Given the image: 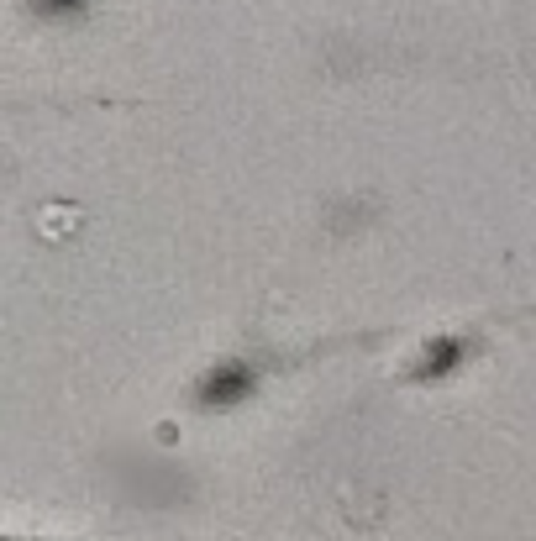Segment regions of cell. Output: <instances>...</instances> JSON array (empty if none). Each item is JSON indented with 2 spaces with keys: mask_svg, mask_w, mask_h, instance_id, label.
I'll use <instances>...</instances> for the list:
<instances>
[{
  "mask_svg": "<svg viewBox=\"0 0 536 541\" xmlns=\"http://www.w3.org/2000/svg\"><path fill=\"white\" fill-rule=\"evenodd\" d=\"M247 389H253V374H247L242 363H226V368H215V374L205 378V399H211V405H236Z\"/></svg>",
  "mask_w": 536,
  "mask_h": 541,
  "instance_id": "obj_1",
  "label": "cell"
},
{
  "mask_svg": "<svg viewBox=\"0 0 536 541\" xmlns=\"http://www.w3.org/2000/svg\"><path fill=\"white\" fill-rule=\"evenodd\" d=\"M457 357H463V347H457V342H436V353H431L426 363H421V374H447Z\"/></svg>",
  "mask_w": 536,
  "mask_h": 541,
  "instance_id": "obj_2",
  "label": "cell"
},
{
  "mask_svg": "<svg viewBox=\"0 0 536 541\" xmlns=\"http://www.w3.org/2000/svg\"><path fill=\"white\" fill-rule=\"evenodd\" d=\"M37 5H43V11H79L85 0H37Z\"/></svg>",
  "mask_w": 536,
  "mask_h": 541,
  "instance_id": "obj_3",
  "label": "cell"
}]
</instances>
